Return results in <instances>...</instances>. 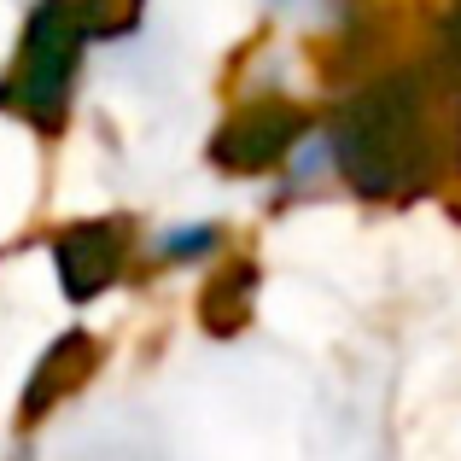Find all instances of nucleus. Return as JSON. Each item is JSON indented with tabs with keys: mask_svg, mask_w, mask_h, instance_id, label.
<instances>
[{
	"mask_svg": "<svg viewBox=\"0 0 461 461\" xmlns=\"http://www.w3.org/2000/svg\"><path fill=\"white\" fill-rule=\"evenodd\" d=\"M82 59H88V30L77 18V0H35L23 18L18 53L0 77V112L30 123L35 135H59L70 123Z\"/></svg>",
	"mask_w": 461,
	"mask_h": 461,
	"instance_id": "obj_2",
	"label": "nucleus"
},
{
	"mask_svg": "<svg viewBox=\"0 0 461 461\" xmlns=\"http://www.w3.org/2000/svg\"><path fill=\"white\" fill-rule=\"evenodd\" d=\"M420 59H427L438 77H450L456 88H461V0H444V6H438V18H432V30H427Z\"/></svg>",
	"mask_w": 461,
	"mask_h": 461,
	"instance_id": "obj_8",
	"label": "nucleus"
},
{
	"mask_svg": "<svg viewBox=\"0 0 461 461\" xmlns=\"http://www.w3.org/2000/svg\"><path fill=\"white\" fill-rule=\"evenodd\" d=\"M321 152L357 199H432L461 181V88L427 59L362 70L327 105Z\"/></svg>",
	"mask_w": 461,
	"mask_h": 461,
	"instance_id": "obj_1",
	"label": "nucleus"
},
{
	"mask_svg": "<svg viewBox=\"0 0 461 461\" xmlns=\"http://www.w3.org/2000/svg\"><path fill=\"white\" fill-rule=\"evenodd\" d=\"M310 135H315L310 105H298L293 94H251V100H240L234 112L216 123L204 158H211V169H222V176L251 181V176L286 169Z\"/></svg>",
	"mask_w": 461,
	"mask_h": 461,
	"instance_id": "obj_3",
	"label": "nucleus"
},
{
	"mask_svg": "<svg viewBox=\"0 0 461 461\" xmlns=\"http://www.w3.org/2000/svg\"><path fill=\"white\" fill-rule=\"evenodd\" d=\"M129 234L123 216H88V222H70L53 234V269H59V286H65L70 304H94L105 298L129 269Z\"/></svg>",
	"mask_w": 461,
	"mask_h": 461,
	"instance_id": "obj_4",
	"label": "nucleus"
},
{
	"mask_svg": "<svg viewBox=\"0 0 461 461\" xmlns=\"http://www.w3.org/2000/svg\"><path fill=\"white\" fill-rule=\"evenodd\" d=\"M94 368H100V339H94L88 327H70V333H59L53 345L35 357L30 385H23V403H18V420H23V427L47 420L70 392H82V385H88Z\"/></svg>",
	"mask_w": 461,
	"mask_h": 461,
	"instance_id": "obj_5",
	"label": "nucleus"
},
{
	"mask_svg": "<svg viewBox=\"0 0 461 461\" xmlns=\"http://www.w3.org/2000/svg\"><path fill=\"white\" fill-rule=\"evenodd\" d=\"M77 18L88 30V41H123V35L140 30L147 0H77Z\"/></svg>",
	"mask_w": 461,
	"mask_h": 461,
	"instance_id": "obj_7",
	"label": "nucleus"
},
{
	"mask_svg": "<svg viewBox=\"0 0 461 461\" xmlns=\"http://www.w3.org/2000/svg\"><path fill=\"white\" fill-rule=\"evenodd\" d=\"M258 263L251 258H234V263H222V269L211 275V286H204V298H199V321L211 327L216 339H234L240 327L251 321V310H258Z\"/></svg>",
	"mask_w": 461,
	"mask_h": 461,
	"instance_id": "obj_6",
	"label": "nucleus"
},
{
	"mask_svg": "<svg viewBox=\"0 0 461 461\" xmlns=\"http://www.w3.org/2000/svg\"><path fill=\"white\" fill-rule=\"evenodd\" d=\"M222 228L216 222H187V228H169V234H158V246H152V258L158 263H199V258H211V251H222Z\"/></svg>",
	"mask_w": 461,
	"mask_h": 461,
	"instance_id": "obj_9",
	"label": "nucleus"
}]
</instances>
